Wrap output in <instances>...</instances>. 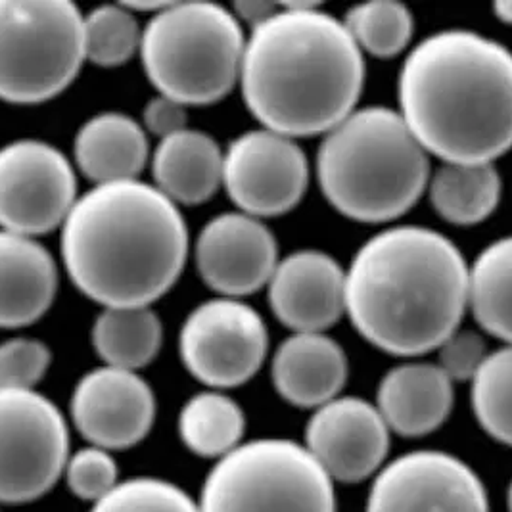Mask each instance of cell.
<instances>
[{
    "label": "cell",
    "instance_id": "cell-10",
    "mask_svg": "<svg viewBox=\"0 0 512 512\" xmlns=\"http://www.w3.org/2000/svg\"><path fill=\"white\" fill-rule=\"evenodd\" d=\"M269 332L256 309L236 298L200 303L181 328L179 351L188 373L211 390L252 380L265 363Z\"/></svg>",
    "mask_w": 512,
    "mask_h": 512
},
{
    "label": "cell",
    "instance_id": "cell-20",
    "mask_svg": "<svg viewBox=\"0 0 512 512\" xmlns=\"http://www.w3.org/2000/svg\"><path fill=\"white\" fill-rule=\"evenodd\" d=\"M58 292V267L31 236L0 229V328L37 323Z\"/></svg>",
    "mask_w": 512,
    "mask_h": 512
},
{
    "label": "cell",
    "instance_id": "cell-31",
    "mask_svg": "<svg viewBox=\"0 0 512 512\" xmlns=\"http://www.w3.org/2000/svg\"><path fill=\"white\" fill-rule=\"evenodd\" d=\"M62 476L77 499L93 505L119 484V468L112 451L96 445L70 453Z\"/></svg>",
    "mask_w": 512,
    "mask_h": 512
},
{
    "label": "cell",
    "instance_id": "cell-24",
    "mask_svg": "<svg viewBox=\"0 0 512 512\" xmlns=\"http://www.w3.org/2000/svg\"><path fill=\"white\" fill-rule=\"evenodd\" d=\"M501 175L493 163H443L430 175L428 194L434 210L453 225L486 221L501 200Z\"/></svg>",
    "mask_w": 512,
    "mask_h": 512
},
{
    "label": "cell",
    "instance_id": "cell-34",
    "mask_svg": "<svg viewBox=\"0 0 512 512\" xmlns=\"http://www.w3.org/2000/svg\"><path fill=\"white\" fill-rule=\"evenodd\" d=\"M142 121H144V125H142L144 131L160 137V140L167 139V137L187 129V106L175 102L169 96L158 94L146 104Z\"/></svg>",
    "mask_w": 512,
    "mask_h": 512
},
{
    "label": "cell",
    "instance_id": "cell-23",
    "mask_svg": "<svg viewBox=\"0 0 512 512\" xmlns=\"http://www.w3.org/2000/svg\"><path fill=\"white\" fill-rule=\"evenodd\" d=\"M91 340L106 367L139 373L162 350V319L152 307H104Z\"/></svg>",
    "mask_w": 512,
    "mask_h": 512
},
{
    "label": "cell",
    "instance_id": "cell-22",
    "mask_svg": "<svg viewBox=\"0 0 512 512\" xmlns=\"http://www.w3.org/2000/svg\"><path fill=\"white\" fill-rule=\"evenodd\" d=\"M152 175L154 187L175 206H200L221 187L223 150L208 133L187 127L160 140Z\"/></svg>",
    "mask_w": 512,
    "mask_h": 512
},
{
    "label": "cell",
    "instance_id": "cell-6",
    "mask_svg": "<svg viewBox=\"0 0 512 512\" xmlns=\"http://www.w3.org/2000/svg\"><path fill=\"white\" fill-rule=\"evenodd\" d=\"M246 37L231 10L213 2H167L140 37L150 83L183 106H208L240 79Z\"/></svg>",
    "mask_w": 512,
    "mask_h": 512
},
{
    "label": "cell",
    "instance_id": "cell-15",
    "mask_svg": "<svg viewBox=\"0 0 512 512\" xmlns=\"http://www.w3.org/2000/svg\"><path fill=\"white\" fill-rule=\"evenodd\" d=\"M71 420L79 434L96 447L121 451L139 445L156 420V396L135 371L93 369L75 384Z\"/></svg>",
    "mask_w": 512,
    "mask_h": 512
},
{
    "label": "cell",
    "instance_id": "cell-4",
    "mask_svg": "<svg viewBox=\"0 0 512 512\" xmlns=\"http://www.w3.org/2000/svg\"><path fill=\"white\" fill-rule=\"evenodd\" d=\"M461 250L426 227H392L374 234L346 271V313L378 350L417 357L438 350L466 311Z\"/></svg>",
    "mask_w": 512,
    "mask_h": 512
},
{
    "label": "cell",
    "instance_id": "cell-1",
    "mask_svg": "<svg viewBox=\"0 0 512 512\" xmlns=\"http://www.w3.org/2000/svg\"><path fill=\"white\" fill-rule=\"evenodd\" d=\"M240 89L250 114L290 139L325 135L355 110L363 52L317 2H286L246 41Z\"/></svg>",
    "mask_w": 512,
    "mask_h": 512
},
{
    "label": "cell",
    "instance_id": "cell-14",
    "mask_svg": "<svg viewBox=\"0 0 512 512\" xmlns=\"http://www.w3.org/2000/svg\"><path fill=\"white\" fill-rule=\"evenodd\" d=\"M390 436L374 403L338 396L315 409L303 447L334 484H359L386 465Z\"/></svg>",
    "mask_w": 512,
    "mask_h": 512
},
{
    "label": "cell",
    "instance_id": "cell-21",
    "mask_svg": "<svg viewBox=\"0 0 512 512\" xmlns=\"http://www.w3.org/2000/svg\"><path fill=\"white\" fill-rule=\"evenodd\" d=\"M73 154L79 171L94 185L135 181L150 158L148 135L133 117L104 112L81 125Z\"/></svg>",
    "mask_w": 512,
    "mask_h": 512
},
{
    "label": "cell",
    "instance_id": "cell-19",
    "mask_svg": "<svg viewBox=\"0 0 512 512\" xmlns=\"http://www.w3.org/2000/svg\"><path fill=\"white\" fill-rule=\"evenodd\" d=\"M453 403V382L438 365L405 363L382 378L374 407L390 432L422 438L449 419Z\"/></svg>",
    "mask_w": 512,
    "mask_h": 512
},
{
    "label": "cell",
    "instance_id": "cell-2",
    "mask_svg": "<svg viewBox=\"0 0 512 512\" xmlns=\"http://www.w3.org/2000/svg\"><path fill=\"white\" fill-rule=\"evenodd\" d=\"M188 229L154 185H94L62 223V259L77 290L102 307H150L179 280Z\"/></svg>",
    "mask_w": 512,
    "mask_h": 512
},
{
    "label": "cell",
    "instance_id": "cell-3",
    "mask_svg": "<svg viewBox=\"0 0 512 512\" xmlns=\"http://www.w3.org/2000/svg\"><path fill=\"white\" fill-rule=\"evenodd\" d=\"M397 114L428 156L493 163L512 139L509 50L468 29L426 37L399 73Z\"/></svg>",
    "mask_w": 512,
    "mask_h": 512
},
{
    "label": "cell",
    "instance_id": "cell-9",
    "mask_svg": "<svg viewBox=\"0 0 512 512\" xmlns=\"http://www.w3.org/2000/svg\"><path fill=\"white\" fill-rule=\"evenodd\" d=\"M70 430L54 401L37 390H0V503L47 495L64 474Z\"/></svg>",
    "mask_w": 512,
    "mask_h": 512
},
{
    "label": "cell",
    "instance_id": "cell-7",
    "mask_svg": "<svg viewBox=\"0 0 512 512\" xmlns=\"http://www.w3.org/2000/svg\"><path fill=\"white\" fill-rule=\"evenodd\" d=\"M200 512H336L334 482L303 443H240L204 480Z\"/></svg>",
    "mask_w": 512,
    "mask_h": 512
},
{
    "label": "cell",
    "instance_id": "cell-16",
    "mask_svg": "<svg viewBox=\"0 0 512 512\" xmlns=\"http://www.w3.org/2000/svg\"><path fill=\"white\" fill-rule=\"evenodd\" d=\"M194 259L211 290L240 300L267 286L279 263V246L261 219L231 211L204 225L196 238Z\"/></svg>",
    "mask_w": 512,
    "mask_h": 512
},
{
    "label": "cell",
    "instance_id": "cell-36",
    "mask_svg": "<svg viewBox=\"0 0 512 512\" xmlns=\"http://www.w3.org/2000/svg\"><path fill=\"white\" fill-rule=\"evenodd\" d=\"M511 2L509 0H503V2H497L495 4V14L503 20V22H511Z\"/></svg>",
    "mask_w": 512,
    "mask_h": 512
},
{
    "label": "cell",
    "instance_id": "cell-11",
    "mask_svg": "<svg viewBox=\"0 0 512 512\" xmlns=\"http://www.w3.org/2000/svg\"><path fill=\"white\" fill-rule=\"evenodd\" d=\"M77 200L70 160L45 140H14L0 148V229L41 236L62 227Z\"/></svg>",
    "mask_w": 512,
    "mask_h": 512
},
{
    "label": "cell",
    "instance_id": "cell-13",
    "mask_svg": "<svg viewBox=\"0 0 512 512\" xmlns=\"http://www.w3.org/2000/svg\"><path fill=\"white\" fill-rule=\"evenodd\" d=\"M367 512H489L488 491L459 457L420 449L374 474Z\"/></svg>",
    "mask_w": 512,
    "mask_h": 512
},
{
    "label": "cell",
    "instance_id": "cell-26",
    "mask_svg": "<svg viewBox=\"0 0 512 512\" xmlns=\"http://www.w3.org/2000/svg\"><path fill=\"white\" fill-rule=\"evenodd\" d=\"M244 432L242 407L219 390L190 397L179 415V436L188 451L198 457L223 459L244 443Z\"/></svg>",
    "mask_w": 512,
    "mask_h": 512
},
{
    "label": "cell",
    "instance_id": "cell-17",
    "mask_svg": "<svg viewBox=\"0 0 512 512\" xmlns=\"http://www.w3.org/2000/svg\"><path fill=\"white\" fill-rule=\"evenodd\" d=\"M267 288L273 313L294 332H326L346 313V271L319 250L279 259Z\"/></svg>",
    "mask_w": 512,
    "mask_h": 512
},
{
    "label": "cell",
    "instance_id": "cell-27",
    "mask_svg": "<svg viewBox=\"0 0 512 512\" xmlns=\"http://www.w3.org/2000/svg\"><path fill=\"white\" fill-rule=\"evenodd\" d=\"M361 52L376 58H394L409 47L415 20L411 10L396 0L363 2L342 20Z\"/></svg>",
    "mask_w": 512,
    "mask_h": 512
},
{
    "label": "cell",
    "instance_id": "cell-28",
    "mask_svg": "<svg viewBox=\"0 0 512 512\" xmlns=\"http://www.w3.org/2000/svg\"><path fill=\"white\" fill-rule=\"evenodd\" d=\"M137 16L123 4H104L83 16L85 62L100 68L127 64L140 48Z\"/></svg>",
    "mask_w": 512,
    "mask_h": 512
},
{
    "label": "cell",
    "instance_id": "cell-25",
    "mask_svg": "<svg viewBox=\"0 0 512 512\" xmlns=\"http://www.w3.org/2000/svg\"><path fill=\"white\" fill-rule=\"evenodd\" d=\"M466 307L484 332L511 344V238L491 242L468 267Z\"/></svg>",
    "mask_w": 512,
    "mask_h": 512
},
{
    "label": "cell",
    "instance_id": "cell-5",
    "mask_svg": "<svg viewBox=\"0 0 512 512\" xmlns=\"http://www.w3.org/2000/svg\"><path fill=\"white\" fill-rule=\"evenodd\" d=\"M430 158L401 116L384 106L353 110L323 135L317 179L344 217L386 223L426 192Z\"/></svg>",
    "mask_w": 512,
    "mask_h": 512
},
{
    "label": "cell",
    "instance_id": "cell-12",
    "mask_svg": "<svg viewBox=\"0 0 512 512\" xmlns=\"http://www.w3.org/2000/svg\"><path fill=\"white\" fill-rule=\"evenodd\" d=\"M221 185L240 213L256 219L284 215L302 202L309 162L296 139L254 129L223 150Z\"/></svg>",
    "mask_w": 512,
    "mask_h": 512
},
{
    "label": "cell",
    "instance_id": "cell-30",
    "mask_svg": "<svg viewBox=\"0 0 512 512\" xmlns=\"http://www.w3.org/2000/svg\"><path fill=\"white\" fill-rule=\"evenodd\" d=\"M91 512H200L185 489L163 480L139 476L119 482Z\"/></svg>",
    "mask_w": 512,
    "mask_h": 512
},
{
    "label": "cell",
    "instance_id": "cell-32",
    "mask_svg": "<svg viewBox=\"0 0 512 512\" xmlns=\"http://www.w3.org/2000/svg\"><path fill=\"white\" fill-rule=\"evenodd\" d=\"M52 353L33 338H12L0 344V390H35L47 376Z\"/></svg>",
    "mask_w": 512,
    "mask_h": 512
},
{
    "label": "cell",
    "instance_id": "cell-8",
    "mask_svg": "<svg viewBox=\"0 0 512 512\" xmlns=\"http://www.w3.org/2000/svg\"><path fill=\"white\" fill-rule=\"evenodd\" d=\"M85 64L83 14L70 0H0V100L43 104Z\"/></svg>",
    "mask_w": 512,
    "mask_h": 512
},
{
    "label": "cell",
    "instance_id": "cell-18",
    "mask_svg": "<svg viewBox=\"0 0 512 512\" xmlns=\"http://www.w3.org/2000/svg\"><path fill=\"white\" fill-rule=\"evenodd\" d=\"M348 374L346 351L325 332H294L280 344L271 363L275 390L300 409H317L336 399Z\"/></svg>",
    "mask_w": 512,
    "mask_h": 512
},
{
    "label": "cell",
    "instance_id": "cell-35",
    "mask_svg": "<svg viewBox=\"0 0 512 512\" xmlns=\"http://www.w3.org/2000/svg\"><path fill=\"white\" fill-rule=\"evenodd\" d=\"M279 4L273 2H261V0H246V2H236L234 4V16L240 22H248L252 27L263 24L269 16L277 12Z\"/></svg>",
    "mask_w": 512,
    "mask_h": 512
},
{
    "label": "cell",
    "instance_id": "cell-29",
    "mask_svg": "<svg viewBox=\"0 0 512 512\" xmlns=\"http://www.w3.org/2000/svg\"><path fill=\"white\" fill-rule=\"evenodd\" d=\"M511 376V348L503 346L489 351L486 361L470 378L476 420L489 438L503 445H509L512 438Z\"/></svg>",
    "mask_w": 512,
    "mask_h": 512
},
{
    "label": "cell",
    "instance_id": "cell-33",
    "mask_svg": "<svg viewBox=\"0 0 512 512\" xmlns=\"http://www.w3.org/2000/svg\"><path fill=\"white\" fill-rule=\"evenodd\" d=\"M438 351V367L453 384L470 380L489 353L484 338L472 330H455L447 340H443Z\"/></svg>",
    "mask_w": 512,
    "mask_h": 512
}]
</instances>
